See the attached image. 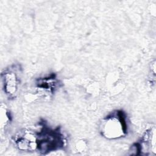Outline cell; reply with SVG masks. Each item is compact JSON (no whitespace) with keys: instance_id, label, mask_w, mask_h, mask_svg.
Instances as JSON below:
<instances>
[{"instance_id":"6da1fadb","label":"cell","mask_w":156,"mask_h":156,"mask_svg":"<svg viewBox=\"0 0 156 156\" xmlns=\"http://www.w3.org/2000/svg\"><path fill=\"white\" fill-rule=\"evenodd\" d=\"M127 132L125 116L122 112L107 117L102 124V134L108 138H116L123 136Z\"/></svg>"},{"instance_id":"7a4b0ae2","label":"cell","mask_w":156,"mask_h":156,"mask_svg":"<svg viewBox=\"0 0 156 156\" xmlns=\"http://www.w3.org/2000/svg\"><path fill=\"white\" fill-rule=\"evenodd\" d=\"M3 88L4 92L13 96L16 93L19 84V79L15 73L13 71H6L1 75Z\"/></svg>"}]
</instances>
